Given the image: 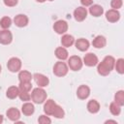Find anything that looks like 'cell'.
I'll list each match as a JSON object with an SVG mask.
<instances>
[{"mask_svg": "<svg viewBox=\"0 0 124 124\" xmlns=\"http://www.w3.org/2000/svg\"><path fill=\"white\" fill-rule=\"evenodd\" d=\"M110 6L111 8H113V10L120 9L122 7V0H111Z\"/></svg>", "mask_w": 124, "mask_h": 124, "instance_id": "cell-32", "label": "cell"}, {"mask_svg": "<svg viewBox=\"0 0 124 124\" xmlns=\"http://www.w3.org/2000/svg\"><path fill=\"white\" fill-rule=\"evenodd\" d=\"M53 29L57 34H64L68 30V23L65 20H57L53 24Z\"/></svg>", "mask_w": 124, "mask_h": 124, "instance_id": "cell-8", "label": "cell"}, {"mask_svg": "<svg viewBox=\"0 0 124 124\" xmlns=\"http://www.w3.org/2000/svg\"><path fill=\"white\" fill-rule=\"evenodd\" d=\"M106 44H107L106 38H105L104 36H101V35L97 36V37L93 40V42H92L93 46L96 47V48H102V47H104V46H106Z\"/></svg>", "mask_w": 124, "mask_h": 124, "instance_id": "cell-17", "label": "cell"}, {"mask_svg": "<svg viewBox=\"0 0 124 124\" xmlns=\"http://www.w3.org/2000/svg\"><path fill=\"white\" fill-rule=\"evenodd\" d=\"M55 56L60 60H65L68 58V51L66 50L65 47H62V46L57 47L55 49Z\"/></svg>", "mask_w": 124, "mask_h": 124, "instance_id": "cell-23", "label": "cell"}, {"mask_svg": "<svg viewBox=\"0 0 124 124\" xmlns=\"http://www.w3.org/2000/svg\"><path fill=\"white\" fill-rule=\"evenodd\" d=\"M7 68L12 73L18 72L20 70V68H21V61H20V59H18L17 57L10 58L8 63H7Z\"/></svg>", "mask_w": 124, "mask_h": 124, "instance_id": "cell-4", "label": "cell"}, {"mask_svg": "<svg viewBox=\"0 0 124 124\" xmlns=\"http://www.w3.org/2000/svg\"><path fill=\"white\" fill-rule=\"evenodd\" d=\"M56 106H57L56 103L53 100L49 99V100H47L46 102V104L44 106V111L46 113V115H52V113H53Z\"/></svg>", "mask_w": 124, "mask_h": 124, "instance_id": "cell-14", "label": "cell"}, {"mask_svg": "<svg viewBox=\"0 0 124 124\" xmlns=\"http://www.w3.org/2000/svg\"><path fill=\"white\" fill-rule=\"evenodd\" d=\"M1 70H2V68H1V65H0V73H1Z\"/></svg>", "mask_w": 124, "mask_h": 124, "instance_id": "cell-39", "label": "cell"}, {"mask_svg": "<svg viewBox=\"0 0 124 124\" xmlns=\"http://www.w3.org/2000/svg\"><path fill=\"white\" fill-rule=\"evenodd\" d=\"M36 1H38V2H40V3H44L46 0H36Z\"/></svg>", "mask_w": 124, "mask_h": 124, "instance_id": "cell-38", "label": "cell"}, {"mask_svg": "<svg viewBox=\"0 0 124 124\" xmlns=\"http://www.w3.org/2000/svg\"><path fill=\"white\" fill-rule=\"evenodd\" d=\"M31 99L36 104H43L46 100V92L43 88H35L32 91Z\"/></svg>", "mask_w": 124, "mask_h": 124, "instance_id": "cell-2", "label": "cell"}, {"mask_svg": "<svg viewBox=\"0 0 124 124\" xmlns=\"http://www.w3.org/2000/svg\"><path fill=\"white\" fill-rule=\"evenodd\" d=\"M6 114H7L8 118H9L10 120H12V121H17V120L19 119V117H20V112H19V110H18L17 108H10L7 110Z\"/></svg>", "mask_w": 124, "mask_h": 124, "instance_id": "cell-15", "label": "cell"}, {"mask_svg": "<svg viewBox=\"0 0 124 124\" xmlns=\"http://www.w3.org/2000/svg\"><path fill=\"white\" fill-rule=\"evenodd\" d=\"M115 69L117 71V73L119 74H124V59L123 58H119L117 61H116V64H115Z\"/></svg>", "mask_w": 124, "mask_h": 124, "instance_id": "cell-28", "label": "cell"}, {"mask_svg": "<svg viewBox=\"0 0 124 124\" xmlns=\"http://www.w3.org/2000/svg\"><path fill=\"white\" fill-rule=\"evenodd\" d=\"M68 73V66L64 62H56L53 66V74L57 77H64Z\"/></svg>", "mask_w": 124, "mask_h": 124, "instance_id": "cell-3", "label": "cell"}, {"mask_svg": "<svg viewBox=\"0 0 124 124\" xmlns=\"http://www.w3.org/2000/svg\"><path fill=\"white\" fill-rule=\"evenodd\" d=\"M32 78V75L27 71H21L18 74L19 82H30Z\"/></svg>", "mask_w": 124, "mask_h": 124, "instance_id": "cell-24", "label": "cell"}, {"mask_svg": "<svg viewBox=\"0 0 124 124\" xmlns=\"http://www.w3.org/2000/svg\"><path fill=\"white\" fill-rule=\"evenodd\" d=\"M33 78H34L36 83H37L40 87H45V86H46V85L48 84V82H49L48 78H46V76H44V75H42V74L36 73V74H34Z\"/></svg>", "mask_w": 124, "mask_h": 124, "instance_id": "cell-11", "label": "cell"}, {"mask_svg": "<svg viewBox=\"0 0 124 124\" xmlns=\"http://www.w3.org/2000/svg\"><path fill=\"white\" fill-rule=\"evenodd\" d=\"M87 109L90 113H97L100 109V104L96 100H90L87 104Z\"/></svg>", "mask_w": 124, "mask_h": 124, "instance_id": "cell-18", "label": "cell"}, {"mask_svg": "<svg viewBox=\"0 0 124 124\" xmlns=\"http://www.w3.org/2000/svg\"><path fill=\"white\" fill-rule=\"evenodd\" d=\"M68 64H69V67L71 70L73 71H78L81 69L82 67V61L80 59L79 56H77V55H73L69 58V61H68Z\"/></svg>", "mask_w": 124, "mask_h": 124, "instance_id": "cell-5", "label": "cell"}, {"mask_svg": "<svg viewBox=\"0 0 124 124\" xmlns=\"http://www.w3.org/2000/svg\"><path fill=\"white\" fill-rule=\"evenodd\" d=\"M77 95L80 100H85L90 95V89L87 85H80L77 90Z\"/></svg>", "mask_w": 124, "mask_h": 124, "instance_id": "cell-10", "label": "cell"}, {"mask_svg": "<svg viewBox=\"0 0 124 124\" xmlns=\"http://www.w3.org/2000/svg\"><path fill=\"white\" fill-rule=\"evenodd\" d=\"M80 3H81L83 6L87 7V6H90V5L93 3V0H80Z\"/></svg>", "mask_w": 124, "mask_h": 124, "instance_id": "cell-35", "label": "cell"}, {"mask_svg": "<svg viewBox=\"0 0 124 124\" xmlns=\"http://www.w3.org/2000/svg\"><path fill=\"white\" fill-rule=\"evenodd\" d=\"M19 91H24V92H29L32 88L31 82H19Z\"/></svg>", "mask_w": 124, "mask_h": 124, "instance_id": "cell-30", "label": "cell"}, {"mask_svg": "<svg viewBox=\"0 0 124 124\" xmlns=\"http://www.w3.org/2000/svg\"><path fill=\"white\" fill-rule=\"evenodd\" d=\"M12 24V19L9 16H4L0 20V26L3 29H8Z\"/></svg>", "mask_w": 124, "mask_h": 124, "instance_id": "cell-27", "label": "cell"}, {"mask_svg": "<svg viewBox=\"0 0 124 124\" xmlns=\"http://www.w3.org/2000/svg\"><path fill=\"white\" fill-rule=\"evenodd\" d=\"M87 16V11L83 7H78L74 11V17L77 21H83Z\"/></svg>", "mask_w": 124, "mask_h": 124, "instance_id": "cell-6", "label": "cell"}, {"mask_svg": "<svg viewBox=\"0 0 124 124\" xmlns=\"http://www.w3.org/2000/svg\"><path fill=\"white\" fill-rule=\"evenodd\" d=\"M18 93H19V88L18 87H16V86H11V87H9L7 89L6 96L9 99H16L18 96Z\"/></svg>", "mask_w": 124, "mask_h": 124, "instance_id": "cell-21", "label": "cell"}, {"mask_svg": "<svg viewBox=\"0 0 124 124\" xmlns=\"http://www.w3.org/2000/svg\"><path fill=\"white\" fill-rule=\"evenodd\" d=\"M83 62L88 67H94L98 64V57L94 53L89 52V53L85 54V56L83 58Z\"/></svg>", "mask_w": 124, "mask_h": 124, "instance_id": "cell-9", "label": "cell"}, {"mask_svg": "<svg viewBox=\"0 0 124 124\" xmlns=\"http://www.w3.org/2000/svg\"><path fill=\"white\" fill-rule=\"evenodd\" d=\"M64 114H65V112H64L63 108L60 106L57 105L56 108H55V109H54V111H53V113H52V115L54 117H56V118H63L64 117Z\"/></svg>", "mask_w": 124, "mask_h": 124, "instance_id": "cell-29", "label": "cell"}, {"mask_svg": "<svg viewBox=\"0 0 124 124\" xmlns=\"http://www.w3.org/2000/svg\"><path fill=\"white\" fill-rule=\"evenodd\" d=\"M3 122V116L0 114V123H2Z\"/></svg>", "mask_w": 124, "mask_h": 124, "instance_id": "cell-37", "label": "cell"}, {"mask_svg": "<svg viewBox=\"0 0 124 124\" xmlns=\"http://www.w3.org/2000/svg\"><path fill=\"white\" fill-rule=\"evenodd\" d=\"M89 13H90L93 16L98 17V16H100L103 15L104 9H103V7L100 6V5H93V6H91V7L89 8Z\"/></svg>", "mask_w": 124, "mask_h": 124, "instance_id": "cell-20", "label": "cell"}, {"mask_svg": "<svg viewBox=\"0 0 124 124\" xmlns=\"http://www.w3.org/2000/svg\"><path fill=\"white\" fill-rule=\"evenodd\" d=\"M48 1H52V0H48Z\"/></svg>", "mask_w": 124, "mask_h": 124, "instance_id": "cell-40", "label": "cell"}, {"mask_svg": "<svg viewBox=\"0 0 124 124\" xmlns=\"http://www.w3.org/2000/svg\"><path fill=\"white\" fill-rule=\"evenodd\" d=\"M18 97H19V99L21 101H29L30 98H31V96L29 95V93L28 92H24V91H19Z\"/></svg>", "mask_w": 124, "mask_h": 124, "instance_id": "cell-31", "label": "cell"}, {"mask_svg": "<svg viewBox=\"0 0 124 124\" xmlns=\"http://www.w3.org/2000/svg\"><path fill=\"white\" fill-rule=\"evenodd\" d=\"M74 43H75V39H74V37H73L72 35L66 34V35H64V36L61 38V44H62V46H65V47L71 46Z\"/></svg>", "mask_w": 124, "mask_h": 124, "instance_id": "cell-22", "label": "cell"}, {"mask_svg": "<svg viewBox=\"0 0 124 124\" xmlns=\"http://www.w3.org/2000/svg\"><path fill=\"white\" fill-rule=\"evenodd\" d=\"M12 40H13V35H12L11 31H9L7 29L0 31V44L9 45L12 43Z\"/></svg>", "mask_w": 124, "mask_h": 124, "instance_id": "cell-7", "label": "cell"}, {"mask_svg": "<svg viewBox=\"0 0 124 124\" xmlns=\"http://www.w3.org/2000/svg\"><path fill=\"white\" fill-rule=\"evenodd\" d=\"M4 4L7 7H14L17 4V0H4Z\"/></svg>", "mask_w": 124, "mask_h": 124, "instance_id": "cell-34", "label": "cell"}, {"mask_svg": "<svg viewBox=\"0 0 124 124\" xmlns=\"http://www.w3.org/2000/svg\"><path fill=\"white\" fill-rule=\"evenodd\" d=\"M21 111H22V113H23L24 115L29 116V115H31V114L34 113V111H35V108H34L33 104H31V103H25V104L22 105Z\"/></svg>", "mask_w": 124, "mask_h": 124, "instance_id": "cell-19", "label": "cell"}, {"mask_svg": "<svg viewBox=\"0 0 124 124\" xmlns=\"http://www.w3.org/2000/svg\"><path fill=\"white\" fill-rule=\"evenodd\" d=\"M116 123V121H113V120H108V121H106V123Z\"/></svg>", "mask_w": 124, "mask_h": 124, "instance_id": "cell-36", "label": "cell"}, {"mask_svg": "<svg viewBox=\"0 0 124 124\" xmlns=\"http://www.w3.org/2000/svg\"><path fill=\"white\" fill-rule=\"evenodd\" d=\"M14 22L17 27H24L28 24V17L25 15H17L15 16Z\"/></svg>", "mask_w": 124, "mask_h": 124, "instance_id": "cell-13", "label": "cell"}, {"mask_svg": "<svg viewBox=\"0 0 124 124\" xmlns=\"http://www.w3.org/2000/svg\"><path fill=\"white\" fill-rule=\"evenodd\" d=\"M76 47L80 51H85L89 47V42L86 39H83V38L78 39L77 42H76Z\"/></svg>", "mask_w": 124, "mask_h": 124, "instance_id": "cell-16", "label": "cell"}, {"mask_svg": "<svg viewBox=\"0 0 124 124\" xmlns=\"http://www.w3.org/2000/svg\"><path fill=\"white\" fill-rule=\"evenodd\" d=\"M109 110L111 112L112 115H119L120 112H121V108H120V106L117 105L115 102L111 103L109 105Z\"/></svg>", "mask_w": 124, "mask_h": 124, "instance_id": "cell-26", "label": "cell"}, {"mask_svg": "<svg viewBox=\"0 0 124 124\" xmlns=\"http://www.w3.org/2000/svg\"><path fill=\"white\" fill-rule=\"evenodd\" d=\"M38 122L41 124H46V123L48 124V123H51V120H50V118H48L46 115H41L38 119Z\"/></svg>", "mask_w": 124, "mask_h": 124, "instance_id": "cell-33", "label": "cell"}, {"mask_svg": "<svg viewBox=\"0 0 124 124\" xmlns=\"http://www.w3.org/2000/svg\"><path fill=\"white\" fill-rule=\"evenodd\" d=\"M114 100L117 105H119L120 107L123 106L124 105V91L123 90L118 91L114 96Z\"/></svg>", "mask_w": 124, "mask_h": 124, "instance_id": "cell-25", "label": "cell"}, {"mask_svg": "<svg viewBox=\"0 0 124 124\" xmlns=\"http://www.w3.org/2000/svg\"><path fill=\"white\" fill-rule=\"evenodd\" d=\"M115 60L112 56H106L104 60L98 65L97 71L101 76H108L114 67Z\"/></svg>", "mask_w": 124, "mask_h": 124, "instance_id": "cell-1", "label": "cell"}, {"mask_svg": "<svg viewBox=\"0 0 124 124\" xmlns=\"http://www.w3.org/2000/svg\"><path fill=\"white\" fill-rule=\"evenodd\" d=\"M106 18L109 22H116L120 18V14L117 10H109L106 13Z\"/></svg>", "mask_w": 124, "mask_h": 124, "instance_id": "cell-12", "label": "cell"}]
</instances>
